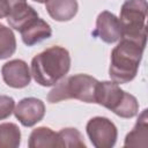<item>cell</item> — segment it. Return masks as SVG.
<instances>
[{
  "label": "cell",
  "mask_w": 148,
  "mask_h": 148,
  "mask_svg": "<svg viewBox=\"0 0 148 148\" xmlns=\"http://www.w3.org/2000/svg\"><path fill=\"white\" fill-rule=\"evenodd\" d=\"M21 143V131L14 123L0 124V148H17Z\"/></svg>",
  "instance_id": "9a60e30c"
},
{
  "label": "cell",
  "mask_w": 148,
  "mask_h": 148,
  "mask_svg": "<svg viewBox=\"0 0 148 148\" xmlns=\"http://www.w3.org/2000/svg\"><path fill=\"white\" fill-rule=\"evenodd\" d=\"M61 147H75V148H84L86 143L83 141L82 134L73 127L62 128L58 132Z\"/></svg>",
  "instance_id": "e0dca14e"
},
{
  "label": "cell",
  "mask_w": 148,
  "mask_h": 148,
  "mask_svg": "<svg viewBox=\"0 0 148 148\" xmlns=\"http://www.w3.org/2000/svg\"><path fill=\"white\" fill-rule=\"evenodd\" d=\"M92 35L108 44L118 42L121 38V28L118 17L108 10L101 12L96 18V28Z\"/></svg>",
  "instance_id": "9c48e42d"
},
{
  "label": "cell",
  "mask_w": 148,
  "mask_h": 148,
  "mask_svg": "<svg viewBox=\"0 0 148 148\" xmlns=\"http://www.w3.org/2000/svg\"><path fill=\"white\" fill-rule=\"evenodd\" d=\"M32 1H35V2H38V3H44V2H46L47 0H32Z\"/></svg>",
  "instance_id": "ffe728a7"
},
{
  "label": "cell",
  "mask_w": 148,
  "mask_h": 148,
  "mask_svg": "<svg viewBox=\"0 0 148 148\" xmlns=\"http://www.w3.org/2000/svg\"><path fill=\"white\" fill-rule=\"evenodd\" d=\"M95 103L109 109L121 118H133L139 112L138 99L130 92L123 90L113 81H98Z\"/></svg>",
  "instance_id": "3957f363"
},
{
  "label": "cell",
  "mask_w": 148,
  "mask_h": 148,
  "mask_svg": "<svg viewBox=\"0 0 148 148\" xmlns=\"http://www.w3.org/2000/svg\"><path fill=\"white\" fill-rule=\"evenodd\" d=\"M15 108V101L13 97L7 95H0V120L8 118Z\"/></svg>",
  "instance_id": "ac0fdd59"
},
{
  "label": "cell",
  "mask_w": 148,
  "mask_h": 148,
  "mask_svg": "<svg viewBox=\"0 0 148 148\" xmlns=\"http://www.w3.org/2000/svg\"><path fill=\"white\" fill-rule=\"evenodd\" d=\"M37 17L38 13L30 5H28L25 0L10 7L9 14L7 16V22L9 27H12L13 29L21 31L29 22Z\"/></svg>",
  "instance_id": "8fae6325"
},
{
  "label": "cell",
  "mask_w": 148,
  "mask_h": 148,
  "mask_svg": "<svg viewBox=\"0 0 148 148\" xmlns=\"http://www.w3.org/2000/svg\"><path fill=\"white\" fill-rule=\"evenodd\" d=\"M1 74L5 83L16 89L29 86L31 81V72L29 69V66L22 59H14L3 64Z\"/></svg>",
  "instance_id": "ba28073f"
},
{
  "label": "cell",
  "mask_w": 148,
  "mask_h": 148,
  "mask_svg": "<svg viewBox=\"0 0 148 148\" xmlns=\"http://www.w3.org/2000/svg\"><path fill=\"white\" fill-rule=\"evenodd\" d=\"M90 142L96 148H111L114 146L118 131L116 125L106 117H94L86 126Z\"/></svg>",
  "instance_id": "8992f818"
},
{
  "label": "cell",
  "mask_w": 148,
  "mask_h": 148,
  "mask_svg": "<svg viewBox=\"0 0 148 148\" xmlns=\"http://www.w3.org/2000/svg\"><path fill=\"white\" fill-rule=\"evenodd\" d=\"M46 12L58 22H66L72 20L79 9L76 0H47L45 2Z\"/></svg>",
  "instance_id": "7c38bea8"
},
{
  "label": "cell",
  "mask_w": 148,
  "mask_h": 148,
  "mask_svg": "<svg viewBox=\"0 0 148 148\" xmlns=\"http://www.w3.org/2000/svg\"><path fill=\"white\" fill-rule=\"evenodd\" d=\"M147 9V0H126L123 3L118 18L121 28V38L146 45Z\"/></svg>",
  "instance_id": "5b68a950"
},
{
  "label": "cell",
  "mask_w": 148,
  "mask_h": 148,
  "mask_svg": "<svg viewBox=\"0 0 148 148\" xmlns=\"http://www.w3.org/2000/svg\"><path fill=\"white\" fill-rule=\"evenodd\" d=\"M69 68V52L59 45L44 50L31 60V75L34 80L43 87H51L58 83L65 77Z\"/></svg>",
  "instance_id": "6da1fadb"
},
{
  "label": "cell",
  "mask_w": 148,
  "mask_h": 148,
  "mask_svg": "<svg viewBox=\"0 0 148 148\" xmlns=\"http://www.w3.org/2000/svg\"><path fill=\"white\" fill-rule=\"evenodd\" d=\"M14 114L24 127H31L44 118L45 105L36 97H25L14 108Z\"/></svg>",
  "instance_id": "52a82bcc"
},
{
  "label": "cell",
  "mask_w": 148,
  "mask_h": 148,
  "mask_svg": "<svg viewBox=\"0 0 148 148\" xmlns=\"http://www.w3.org/2000/svg\"><path fill=\"white\" fill-rule=\"evenodd\" d=\"M9 10H10V7H9L8 1L7 0H0V18L7 17L9 14Z\"/></svg>",
  "instance_id": "d6986e66"
},
{
  "label": "cell",
  "mask_w": 148,
  "mask_h": 148,
  "mask_svg": "<svg viewBox=\"0 0 148 148\" xmlns=\"http://www.w3.org/2000/svg\"><path fill=\"white\" fill-rule=\"evenodd\" d=\"M16 51V38L10 28L0 23V60L7 59Z\"/></svg>",
  "instance_id": "2e32d148"
},
{
  "label": "cell",
  "mask_w": 148,
  "mask_h": 148,
  "mask_svg": "<svg viewBox=\"0 0 148 148\" xmlns=\"http://www.w3.org/2000/svg\"><path fill=\"white\" fill-rule=\"evenodd\" d=\"M125 147H142L146 148L148 146V116L147 109H145L133 127V130L127 133L124 142Z\"/></svg>",
  "instance_id": "4fadbf2b"
},
{
  "label": "cell",
  "mask_w": 148,
  "mask_h": 148,
  "mask_svg": "<svg viewBox=\"0 0 148 148\" xmlns=\"http://www.w3.org/2000/svg\"><path fill=\"white\" fill-rule=\"evenodd\" d=\"M20 34L23 43L27 46H32L44 39L50 38L52 35V29L46 21L37 17L29 22L20 31Z\"/></svg>",
  "instance_id": "30bf717a"
},
{
  "label": "cell",
  "mask_w": 148,
  "mask_h": 148,
  "mask_svg": "<svg viewBox=\"0 0 148 148\" xmlns=\"http://www.w3.org/2000/svg\"><path fill=\"white\" fill-rule=\"evenodd\" d=\"M28 146L29 148H54L61 147V143L58 133L52 131L50 127L42 126L35 128L30 133Z\"/></svg>",
  "instance_id": "5bb4252c"
},
{
  "label": "cell",
  "mask_w": 148,
  "mask_h": 148,
  "mask_svg": "<svg viewBox=\"0 0 148 148\" xmlns=\"http://www.w3.org/2000/svg\"><path fill=\"white\" fill-rule=\"evenodd\" d=\"M145 46L141 43L120 38V42L112 50L110 58L109 75L113 82L123 84L136 76Z\"/></svg>",
  "instance_id": "7a4b0ae2"
},
{
  "label": "cell",
  "mask_w": 148,
  "mask_h": 148,
  "mask_svg": "<svg viewBox=\"0 0 148 148\" xmlns=\"http://www.w3.org/2000/svg\"><path fill=\"white\" fill-rule=\"evenodd\" d=\"M97 83L98 81L88 74H75L61 79L47 94V101L58 103L74 98L86 103H95Z\"/></svg>",
  "instance_id": "277c9868"
}]
</instances>
